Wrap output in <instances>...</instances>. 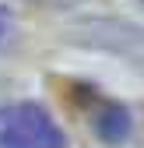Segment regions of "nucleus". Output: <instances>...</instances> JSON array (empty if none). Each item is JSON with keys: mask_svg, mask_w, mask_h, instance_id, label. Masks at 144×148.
<instances>
[{"mask_svg": "<svg viewBox=\"0 0 144 148\" xmlns=\"http://www.w3.org/2000/svg\"><path fill=\"white\" fill-rule=\"evenodd\" d=\"M39 4H53V7H67V4H77V0H39Z\"/></svg>", "mask_w": 144, "mask_h": 148, "instance_id": "obj_4", "label": "nucleus"}, {"mask_svg": "<svg viewBox=\"0 0 144 148\" xmlns=\"http://www.w3.org/2000/svg\"><path fill=\"white\" fill-rule=\"evenodd\" d=\"M0 148H67V138L39 102H11L0 106Z\"/></svg>", "mask_w": 144, "mask_h": 148, "instance_id": "obj_1", "label": "nucleus"}, {"mask_svg": "<svg viewBox=\"0 0 144 148\" xmlns=\"http://www.w3.org/2000/svg\"><path fill=\"white\" fill-rule=\"evenodd\" d=\"M14 35H18V25H14V14L0 4V49H7L14 42Z\"/></svg>", "mask_w": 144, "mask_h": 148, "instance_id": "obj_3", "label": "nucleus"}, {"mask_svg": "<svg viewBox=\"0 0 144 148\" xmlns=\"http://www.w3.org/2000/svg\"><path fill=\"white\" fill-rule=\"evenodd\" d=\"M88 102H92V127L105 145H123L130 138L134 123H130L127 106H120L113 99H98V95H88Z\"/></svg>", "mask_w": 144, "mask_h": 148, "instance_id": "obj_2", "label": "nucleus"}]
</instances>
